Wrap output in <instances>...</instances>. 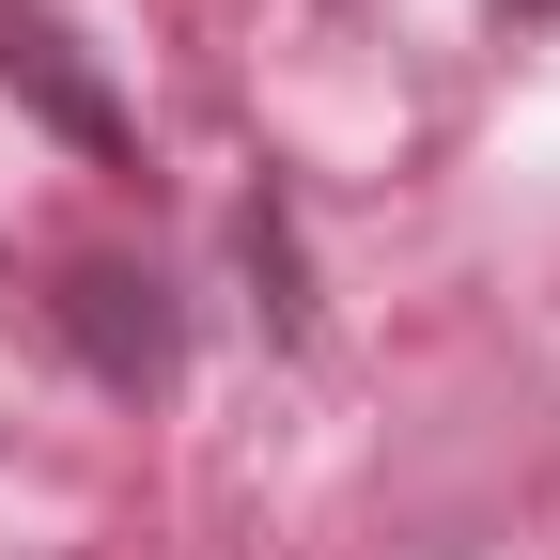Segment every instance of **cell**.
Returning a JSON list of instances; mask_svg holds the SVG:
<instances>
[{"label": "cell", "mask_w": 560, "mask_h": 560, "mask_svg": "<svg viewBox=\"0 0 560 560\" xmlns=\"http://www.w3.org/2000/svg\"><path fill=\"white\" fill-rule=\"evenodd\" d=\"M47 327L79 342L94 389H156V374H172V280L140 265V249H79L62 296H47Z\"/></svg>", "instance_id": "cell-1"}, {"label": "cell", "mask_w": 560, "mask_h": 560, "mask_svg": "<svg viewBox=\"0 0 560 560\" xmlns=\"http://www.w3.org/2000/svg\"><path fill=\"white\" fill-rule=\"evenodd\" d=\"M0 79H16V94H32V109H47L62 140H94V156H125V109H109V94L79 79V62H62V32L32 16V0H0Z\"/></svg>", "instance_id": "cell-2"}, {"label": "cell", "mask_w": 560, "mask_h": 560, "mask_svg": "<svg viewBox=\"0 0 560 560\" xmlns=\"http://www.w3.org/2000/svg\"><path fill=\"white\" fill-rule=\"evenodd\" d=\"M499 16H560V0H499Z\"/></svg>", "instance_id": "cell-3"}]
</instances>
